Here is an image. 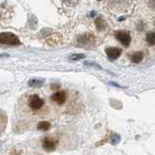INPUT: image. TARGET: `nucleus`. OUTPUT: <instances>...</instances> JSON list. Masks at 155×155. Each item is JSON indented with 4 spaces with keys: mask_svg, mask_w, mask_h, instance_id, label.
<instances>
[{
    "mask_svg": "<svg viewBox=\"0 0 155 155\" xmlns=\"http://www.w3.org/2000/svg\"><path fill=\"white\" fill-rule=\"evenodd\" d=\"M96 26L100 31H102V30H105V28H106V22H105L103 18L99 17L96 19Z\"/></svg>",
    "mask_w": 155,
    "mask_h": 155,
    "instance_id": "nucleus-11",
    "label": "nucleus"
},
{
    "mask_svg": "<svg viewBox=\"0 0 155 155\" xmlns=\"http://www.w3.org/2000/svg\"><path fill=\"white\" fill-rule=\"evenodd\" d=\"M122 54V49L119 48H106V54L109 58V60L114 61L117 60Z\"/></svg>",
    "mask_w": 155,
    "mask_h": 155,
    "instance_id": "nucleus-6",
    "label": "nucleus"
},
{
    "mask_svg": "<svg viewBox=\"0 0 155 155\" xmlns=\"http://www.w3.org/2000/svg\"><path fill=\"white\" fill-rule=\"evenodd\" d=\"M27 103H28V107L31 110L38 111L43 107L45 101L38 95H30L28 97V100H27Z\"/></svg>",
    "mask_w": 155,
    "mask_h": 155,
    "instance_id": "nucleus-3",
    "label": "nucleus"
},
{
    "mask_svg": "<svg viewBox=\"0 0 155 155\" xmlns=\"http://www.w3.org/2000/svg\"><path fill=\"white\" fill-rule=\"evenodd\" d=\"M68 6H76L79 3V0H63Z\"/></svg>",
    "mask_w": 155,
    "mask_h": 155,
    "instance_id": "nucleus-17",
    "label": "nucleus"
},
{
    "mask_svg": "<svg viewBox=\"0 0 155 155\" xmlns=\"http://www.w3.org/2000/svg\"><path fill=\"white\" fill-rule=\"evenodd\" d=\"M42 147L46 151H54L57 147V141L51 137H46L42 140Z\"/></svg>",
    "mask_w": 155,
    "mask_h": 155,
    "instance_id": "nucleus-7",
    "label": "nucleus"
},
{
    "mask_svg": "<svg viewBox=\"0 0 155 155\" xmlns=\"http://www.w3.org/2000/svg\"><path fill=\"white\" fill-rule=\"evenodd\" d=\"M143 52L141 51H135V52H132L131 54L129 55L130 60H131L133 63H140V61H142V60H143Z\"/></svg>",
    "mask_w": 155,
    "mask_h": 155,
    "instance_id": "nucleus-8",
    "label": "nucleus"
},
{
    "mask_svg": "<svg viewBox=\"0 0 155 155\" xmlns=\"http://www.w3.org/2000/svg\"><path fill=\"white\" fill-rule=\"evenodd\" d=\"M51 101L54 102L58 105H63L67 102L68 100V93L64 91H60V92H55L54 94H52L51 97Z\"/></svg>",
    "mask_w": 155,
    "mask_h": 155,
    "instance_id": "nucleus-5",
    "label": "nucleus"
},
{
    "mask_svg": "<svg viewBox=\"0 0 155 155\" xmlns=\"http://www.w3.org/2000/svg\"><path fill=\"white\" fill-rule=\"evenodd\" d=\"M85 66L87 67H90V68H96V69H99V70H102V67L99 66L98 64H96L95 61H85Z\"/></svg>",
    "mask_w": 155,
    "mask_h": 155,
    "instance_id": "nucleus-16",
    "label": "nucleus"
},
{
    "mask_svg": "<svg viewBox=\"0 0 155 155\" xmlns=\"http://www.w3.org/2000/svg\"><path fill=\"white\" fill-rule=\"evenodd\" d=\"M131 0H109L110 4L112 6H118V7H122V6H128L130 4Z\"/></svg>",
    "mask_w": 155,
    "mask_h": 155,
    "instance_id": "nucleus-9",
    "label": "nucleus"
},
{
    "mask_svg": "<svg viewBox=\"0 0 155 155\" xmlns=\"http://www.w3.org/2000/svg\"><path fill=\"white\" fill-rule=\"evenodd\" d=\"M149 6H150L151 9L155 10V0H150V1H149Z\"/></svg>",
    "mask_w": 155,
    "mask_h": 155,
    "instance_id": "nucleus-18",
    "label": "nucleus"
},
{
    "mask_svg": "<svg viewBox=\"0 0 155 155\" xmlns=\"http://www.w3.org/2000/svg\"><path fill=\"white\" fill-rule=\"evenodd\" d=\"M82 58H85V54H74L72 55L69 57V60L70 61H80Z\"/></svg>",
    "mask_w": 155,
    "mask_h": 155,
    "instance_id": "nucleus-14",
    "label": "nucleus"
},
{
    "mask_svg": "<svg viewBox=\"0 0 155 155\" xmlns=\"http://www.w3.org/2000/svg\"><path fill=\"white\" fill-rule=\"evenodd\" d=\"M95 43L96 38L92 33H84L77 39L78 46H82V48H91L95 45Z\"/></svg>",
    "mask_w": 155,
    "mask_h": 155,
    "instance_id": "nucleus-2",
    "label": "nucleus"
},
{
    "mask_svg": "<svg viewBox=\"0 0 155 155\" xmlns=\"http://www.w3.org/2000/svg\"><path fill=\"white\" fill-rule=\"evenodd\" d=\"M146 41L149 43L150 45H155V32L150 31L146 35Z\"/></svg>",
    "mask_w": 155,
    "mask_h": 155,
    "instance_id": "nucleus-13",
    "label": "nucleus"
},
{
    "mask_svg": "<svg viewBox=\"0 0 155 155\" xmlns=\"http://www.w3.org/2000/svg\"><path fill=\"white\" fill-rule=\"evenodd\" d=\"M120 141H121V136L119 134H117V133H114L112 135V138H111V144L117 145Z\"/></svg>",
    "mask_w": 155,
    "mask_h": 155,
    "instance_id": "nucleus-15",
    "label": "nucleus"
},
{
    "mask_svg": "<svg viewBox=\"0 0 155 155\" xmlns=\"http://www.w3.org/2000/svg\"><path fill=\"white\" fill-rule=\"evenodd\" d=\"M0 43L5 45L16 46L20 45V40L17 35L11 32H1L0 35Z\"/></svg>",
    "mask_w": 155,
    "mask_h": 155,
    "instance_id": "nucleus-1",
    "label": "nucleus"
},
{
    "mask_svg": "<svg viewBox=\"0 0 155 155\" xmlns=\"http://www.w3.org/2000/svg\"><path fill=\"white\" fill-rule=\"evenodd\" d=\"M49 128H51V123L48 121H41L38 125V129L41 130V131H48Z\"/></svg>",
    "mask_w": 155,
    "mask_h": 155,
    "instance_id": "nucleus-12",
    "label": "nucleus"
},
{
    "mask_svg": "<svg viewBox=\"0 0 155 155\" xmlns=\"http://www.w3.org/2000/svg\"><path fill=\"white\" fill-rule=\"evenodd\" d=\"M115 36L118 41L126 48L129 46L130 42H131V35H130V32L125 31V30H118L115 32Z\"/></svg>",
    "mask_w": 155,
    "mask_h": 155,
    "instance_id": "nucleus-4",
    "label": "nucleus"
},
{
    "mask_svg": "<svg viewBox=\"0 0 155 155\" xmlns=\"http://www.w3.org/2000/svg\"><path fill=\"white\" fill-rule=\"evenodd\" d=\"M45 84V80H40V79H32L28 82V86L32 87V88H40L43 86Z\"/></svg>",
    "mask_w": 155,
    "mask_h": 155,
    "instance_id": "nucleus-10",
    "label": "nucleus"
}]
</instances>
